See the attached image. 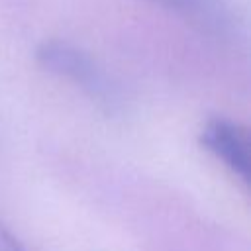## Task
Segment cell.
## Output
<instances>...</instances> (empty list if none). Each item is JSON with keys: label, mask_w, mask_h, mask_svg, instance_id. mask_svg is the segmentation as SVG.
Returning a JSON list of instances; mask_svg holds the SVG:
<instances>
[{"label": "cell", "mask_w": 251, "mask_h": 251, "mask_svg": "<svg viewBox=\"0 0 251 251\" xmlns=\"http://www.w3.org/2000/svg\"><path fill=\"white\" fill-rule=\"evenodd\" d=\"M175 12L190 25L212 33V35H226L233 27V18L229 8L224 0H149Z\"/></svg>", "instance_id": "obj_3"}, {"label": "cell", "mask_w": 251, "mask_h": 251, "mask_svg": "<svg viewBox=\"0 0 251 251\" xmlns=\"http://www.w3.org/2000/svg\"><path fill=\"white\" fill-rule=\"evenodd\" d=\"M35 59L45 71L78 84L88 96L108 110L120 104V94L114 82L82 49L67 41H43L35 51Z\"/></svg>", "instance_id": "obj_1"}, {"label": "cell", "mask_w": 251, "mask_h": 251, "mask_svg": "<svg viewBox=\"0 0 251 251\" xmlns=\"http://www.w3.org/2000/svg\"><path fill=\"white\" fill-rule=\"evenodd\" d=\"M200 143L218 157L231 173H235L241 180L249 176V161H247V143L241 127L226 118H212L206 122L200 133Z\"/></svg>", "instance_id": "obj_2"}]
</instances>
